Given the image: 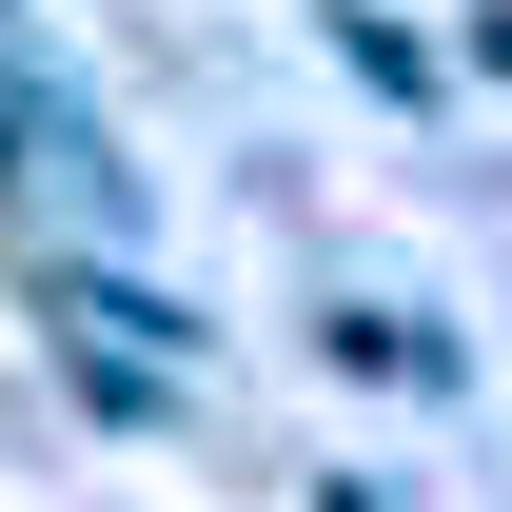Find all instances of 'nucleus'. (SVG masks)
Returning <instances> with one entry per match:
<instances>
[]
</instances>
